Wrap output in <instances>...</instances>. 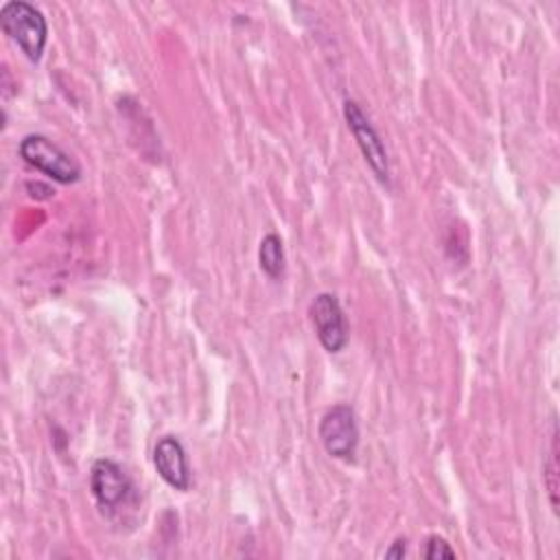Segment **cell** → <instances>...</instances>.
Returning a JSON list of instances; mask_svg holds the SVG:
<instances>
[{"instance_id":"8992f818","label":"cell","mask_w":560,"mask_h":560,"mask_svg":"<svg viewBox=\"0 0 560 560\" xmlns=\"http://www.w3.org/2000/svg\"><path fill=\"white\" fill-rule=\"evenodd\" d=\"M315 332L324 350L341 352L348 343V319L341 302L332 293H317L308 306Z\"/></svg>"},{"instance_id":"8fae6325","label":"cell","mask_w":560,"mask_h":560,"mask_svg":"<svg viewBox=\"0 0 560 560\" xmlns=\"http://www.w3.org/2000/svg\"><path fill=\"white\" fill-rule=\"evenodd\" d=\"M405 553H407L405 538H398V540H394V545L385 551V558H402Z\"/></svg>"},{"instance_id":"7a4b0ae2","label":"cell","mask_w":560,"mask_h":560,"mask_svg":"<svg viewBox=\"0 0 560 560\" xmlns=\"http://www.w3.org/2000/svg\"><path fill=\"white\" fill-rule=\"evenodd\" d=\"M0 26L4 35L20 46L28 61L42 59L48 39V24L39 9L24 0H9L0 9Z\"/></svg>"},{"instance_id":"9c48e42d","label":"cell","mask_w":560,"mask_h":560,"mask_svg":"<svg viewBox=\"0 0 560 560\" xmlns=\"http://www.w3.org/2000/svg\"><path fill=\"white\" fill-rule=\"evenodd\" d=\"M558 433L553 427V435H551V451H549V459H547V472H545V481H547V490H549V501L553 512H558Z\"/></svg>"},{"instance_id":"277c9868","label":"cell","mask_w":560,"mask_h":560,"mask_svg":"<svg viewBox=\"0 0 560 560\" xmlns=\"http://www.w3.org/2000/svg\"><path fill=\"white\" fill-rule=\"evenodd\" d=\"M319 440L328 455L341 462H354L359 446V427L348 405H335L319 420Z\"/></svg>"},{"instance_id":"52a82bcc","label":"cell","mask_w":560,"mask_h":560,"mask_svg":"<svg viewBox=\"0 0 560 560\" xmlns=\"http://www.w3.org/2000/svg\"><path fill=\"white\" fill-rule=\"evenodd\" d=\"M153 466L158 475L175 490L190 488V468L182 442L175 435H162L153 448Z\"/></svg>"},{"instance_id":"6da1fadb","label":"cell","mask_w":560,"mask_h":560,"mask_svg":"<svg viewBox=\"0 0 560 560\" xmlns=\"http://www.w3.org/2000/svg\"><path fill=\"white\" fill-rule=\"evenodd\" d=\"M90 490L103 516L116 518L125 510H133L138 505L136 486L129 475L107 457H101L90 468Z\"/></svg>"},{"instance_id":"ba28073f","label":"cell","mask_w":560,"mask_h":560,"mask_svg":"<svg viewBox=\"0 0 560 560\" xmlns=\"http://www.w3.org/2000/svg\"><path fill=\"white\" fill-rule=\"evenodd\" d=\"M258 262L260 269L269 276V278H280L284 271V247L278 234L269 232L262 236L260 247H258Z\"/></svg>"},{"instance_id":"5b68a950","label":"cell","mask_w":560,"mask_h":560,"mask_svg":"<svg viewBox=\"0 0 560 560\" xmlns=\"http://www.w3.org/2000/svg\"><path fill=\"white\" fill-rule=\"evenodd\" d=\"M343 116L348 122V129L352 131L368 166L372 168V173L376 175L378 182L389 184V162H387V151L385 144L381 140V136L376 133V129L372 127L370 118L361 112V107L354 101H346L343 103Z\"/></svg>"},{"instance_id":"30bf717a","label":"cell","mask_w":560,"mask_h":560,"mask_svg":"<svg viewBox=\"0 0 560 560\" xmlns=\"http://www.w3.org/2000/svg\"><path fill=\"white\" fill-rule=\"evenodd\" d=\"M422 556L429 558V560H435V558H455V549L446 542V538H442V536H438V534H431V536H427V540H424Z\"/></svg>"},{"instance_id":"3957f363","label":"cell","mask_w":560,"mask_h":560,"mask_svg":"<svg viewBox=\"0 0 560 560\" xmlns=\"http://www.w3.org/2000/svg\"><path fill=\"white\" fill-rule=\"evenodd\" d=\"M20 155L26 164L42 171L57 184H74L81 177L79 162L57 147L52 140L39 133H28L20 142Z\"/></svg>"}]
</instances>
